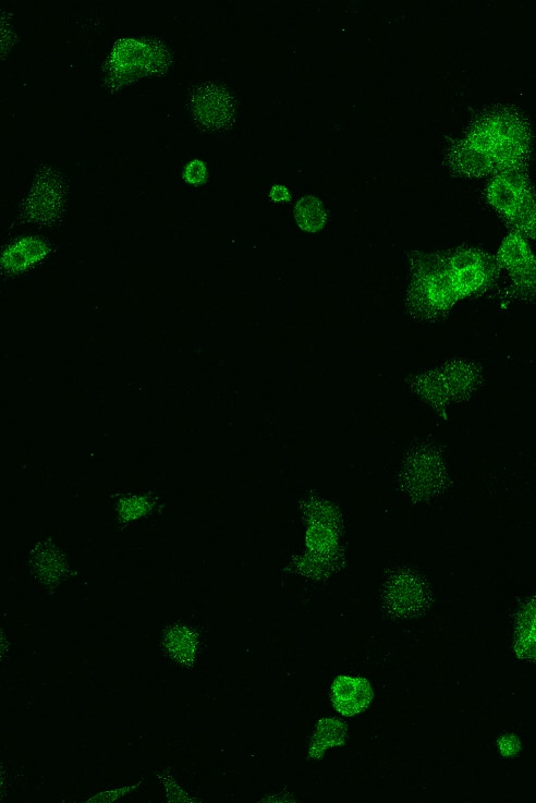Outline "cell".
Listing matches in <instances>:
<instances>
[{
  "label": "cell",
  "mask_w": 536,
  "mask_h": 803,
  "mask_svg": "<svg viewBox=\"0 0 536 803\" xmlns=\"http://www.w3.org/2000/svg\"><path fill=\"white\" fill-rule=\"evenodd\" d=\"M270 197L276 202H282L290 199V193L284 186L276 185L270 191Z\"/></svg>",
  "instance_id": "cell-15"
},
{
  "label": "cell",
  "mask_w": 536,
  "mask_h": 803,
  "mask_svg": "<svg viewBox=\"0 0 536 803\" xmlns=\"http://www.w3.org/2000/svg\"><path fill=\"white\" fill-rule=\"evenodd\" d=\"M61 190L60 179L52 171L48 170L38 175L28 197L32 212L40 211L41 218L49 219L50 215L54 214L56 210L58 211L62 196Z\"/></svg>",
  "instance_id": "cell-10"
},
{
  "label": "cell",
  "mask_w": 536,
  "mask_h": 803,
  "mask_svg": "<svg viewBox=\"0 0 536 803\" xmlns=\"http://www.w3.org/2000/svg\"><path fill=\"white\" fill-rule=\"evenodd\" d=\"M168 655L183 666H192L198 648L197 634L188 626L174 624L168 628L161 641Z\"/></svg>",
  "instance_id": "cell-11"
},
{
  "label": "cell",
  "mask_w": 536,
  "mask_h": 803,
  "mask_svg": "<svg viewBox=\"0 0 536 803\" xmlns=\"http://www.w3.org/2000/svg\"><path fill=\"white\" fill-rule=\"evenodd\" d=\"M495 256L509 277V284L498 292L500 304L507 307L536 302V254L527 240L510 231Z\"/></svg>",
  "instance_id": "cell-5"
},
{
  "label": "cell",
  "mask_w": 536,
  "mask_h": 803,
  "mask_svg": "<svg viewBox=\"0 0 536 803\" xmlns=\"http://www.w3.org/2000/svg\"><path fill=\"white\" fill-rule=\"evenodd\" d=\"M163 783L166 784V788H173V786L171 783L168 784L166 781H163ZM174 788L176 789V792L174 793V795H178L179 792L181 791V789L176 784L174 786Z\"/></svg>",
  "instance_id": "cell-16"
},
{
  "label": "cell",
  "mask_w": 536,
  "mask_h": 803,
  "mask_svg": "<svg viewBox=\"0 0 536 803\" xmlns=\"http://www.w3.org/2000/svg\"><path fill=\"white\" fill-rule=\"evenodd\" d=\"M444 251L461 300L482 296L498 283L502 269L495 255L472 245Z\"/></svg>",
  "instance_id": "cell-6"
},
{
  "label": "cell",
  "mask_w": 536,
  "mask_h": 803,
  "mask_svg": "<svg viewBox=\"0 0 536 803\" xmlns=\"http://www.w3.org/2000/svg\"><path fill=\"white\" fill-rule=\"evenodd\" d=\"M108 63L111 77L125 83L141 74L161 71L167 53L159 45L129 39L115 46Z\"/></svg>",
  "instance_id": "cell-7"
},
{
  "label": "cell",
  "mask_w": 536,
  "mask_h": 803,
  "mask_svg": "<svg viewBox=\"0 0 536 803\" xmlns=\"http://www.w3.org/2000/svg\"><path fill=\"white\" fill-rule=\"evenodd\" d=\"M484 197L512 232L536 243V188L526 169L492 177Z\"/></svg>",
  "instance_id": "cell-4"
},
{
  "label": "cell",
  "mask_w": 536,
  "mask_h": 803,
  "mask_svg": "<svg viewBox=\"0 0 536 803\" xmlns=\"http://www.w3.org/2000/svg\"><path fill=\"white\" fill-rule=\"evenodd\" d=\"M533 131L526 115L512 106H495L478 114L447 149V163L458 175L482 178L526 169Z\"/></svg>",
  "instance_id": "cell-1"
},
{
  "label": "cell",
  "mask_w": 536,
  "mask_h": 803,
  "mask_svg": "<svg viewBox=\"0 0 536 803\" xmlns=\"http://www.w3.org/2000/svg\"><path fill=\"white\" fill-rule=\"evenodd\" d=\"M187 180L192 183H198L205 178V167L199 161H193L186 169Z\"/></svg>",
  "instance_id": "cell-14"
},
{
  "label": "cell",
  "mask_w": 536,
  "mask_h": 803,
  "mask_svg": "<svg viewBox=\"0 0 536 803\" xmlns=\"http://www.w3.org/2000/svg\"><path fill=\"white\" fill-rule=\"evenodd\" d=\"M409 258L411 281L405 305L410 315L424 323L444 319L461 301L446 251H413Z\"/></svg>",
  "instance_id": "cell-2"
},
{
  "label": "cell",
  "mask_w": 536,
  "mask_h": 803,
  "mask_svg": "<svg viewBox=\"0 0 536 803\" xmlns=\"http://www.w3.org/2000/svg\"><path fill=\"white\" fill-rule=\"evenodd\" d=\"M484 380V368L479 363L455 357L415 375L411 384L415 392L446 418L448 405L471 399Z\"/></svg>",
  "instance_id": "cell-3"
},
{
  "label": "cell",
  "mask_w": 536,
  "mask_h": 803,
  "mask_svg": "<svg viewBox=\"0 0 536 803\" xmlns=\"http://www.w3.org/2000/svg\"><path fill=\"white\" fill-rule=\"evenodd\" d=\"M371 695L369 683L362 678L338 677L331 686V701L336 709L345 716L364 710Z\"/></svg>",
  "instance_id": "cell-9"
},
{
  "label": "cell",
  "mask_w": 536,
  "mask_h": 803,
  "mask_svg": "<svg viewBox=\"0 0 536 803\" xmlns=\"http://www.w3.org/2000/svg\"><path fill=\"white\" fill-rule=\"evenodd\" d=\"M190 108L194 121L206 130H221L232 124L235 104L221 86L203 84L191 96Z\"/></svg>",
  "instance_id": "cell-8"
},
{
  "label": "cell",
  "mask_w": 536,
  "mask_h": 803,
  "mask_svg": "<svg viewBox=\"0 0 536 803\" xmlns=\"http://www.w3.org/2000/svg\"><path fill=\"white\" fill-rule=\"evenodd\" d=\"M515 631L517 653L525 658L536 660V593L521 607Z\"/></svg>",
  "instance_id": "cell-12"
},
{
  "label": "cell",
  "mask_w": 536,
  "mask_h": 803,
  "mask_svg": "<svg viewBox=\"0 0 536 803\" xmlns=\"http://www.w3.org/2000/svg\"><path fill=\"white\" fill-rule=\"evenodd\" d=\"M294 216L299 227L308 232L320 230L327 219L322 204L312 195L304 196L297 202Z\"/></svg>",
  "instance_id": "cell-13"
}]
</instances>
